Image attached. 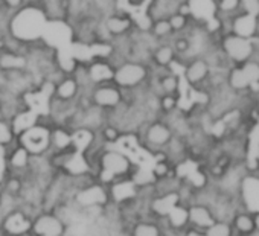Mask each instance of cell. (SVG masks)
Masks as SVG:
<instances>
[{"label":"cell","mask_w":259,"mask_h":236,"mask_svg":"<svg viewBox=\"0 0 259 236\" xmlns=\"http://www.w3.org/2000/svg\"><path fill=\"white\" fill-rule=\"evenodd\" d=\"M206 75H207V64L204 61H194L188 67L183 69L185 81L189 85H195V84L201 82L206 78Z\"/></svg>","instance_id":"603a6c76"},{"label":"cell","mask_w":259,"mask_h":236,"mask_svg":"<svg viewBox=\"0 0 259 236\" xmlns=\"http://www.w3.org/2000/svg\"><path fill=\"white\" fill-rule=\"evenodd\" d=\"M20 70H29L28 54L0 49V72L11 73V72H20Z\"/></svg>","instance_id":"7c38bea8"},{"label":"cell","mask_w":259,"mask_h":236,"mask_svg":"<svg viewBox=\"0 0 259 236\" xmlns=\"http://www.w3.org/2000/svg\"><path fill=\"white\" fill-rule=\"evenodd\" d=\"M168 22L171 25V29L172 32L174 31H182L185 26H186V16L180 14V13H174L168 17Z\"/></svg>","instance_id":"d6a6232c"},{"label":"cell","mask_w":259,"mask_h":236,"mask_svg":"<svg viewBox=\"0 0 259 236\" xmlns=\"http://www.w3.org/2000/svg\"><path fill=\"white\" fill-rule=\"evenodd\" d=\"M89 98L95 107L104 111H111L126 101V93L122 88H119L116 84L107 82V84L93 85V88L89 93Z\"/></svg>","instance_id":"3957f363"},{"label":"cell","mask_w":259,"mask_h":236,"mask_svg":"<svg viewBox=\"0 0 259 236\" xmlns=\"http://www.w3.org/2000/svg\"><path fill=\"white\" fill-rule=\"evenodd\" d=\"M99 134H101V137H102V140H104L105 144H117L119 139L122 137V131H120L116 125L108 124V122H105V124L101 127Z\"/></svg>","instance_id":"f1b7e54d"},{"label":"cell","mask_w":259,"mask_h":236,"mask_svg":"<svg viewBox=\"0 0 259 236\" xmlns=\"http://www.w3.org/2000/svg\"><path fill=\"white\" fill-rule=\"evenodd\" d=\"M188 216H189V224L194 228H198L203 231L217 221L210 207L206 204H200V203H192L188 206Z\"/></svg>","instance_id":"4fadbf2b"},{"label":"cell","mask_w":259,"mask_h":236,"mask_svg":"<svg viewBox=\"0 0 259 236\" xmlns=\"http://www.w3.org/2000/svg\"><path fill=\"white\" fill-rule=\"evenodd\" d=\"M235 230L227 221H215L204 230V236H233Z\"/></svg>","instance_id":"83f0119b"},{"label":"cell","mask_w":259,"mask_h":236,"mask_svg":"<svg viewBox=\"0 0 259 236\" xmlns=\"http://www.w3.org/2000/svg\"><path fill=\"white\" fill-rule=\"evenodd\" d=\"M2 197H4V194H2V191H0V201H2Z\"/></svg>","instance_id":"60d3db41"},{"label":"cell","mask_w":259,"mask_h":236,"mask_svg":"<svg viewBox=\"0 0 259 236\" xmlns=\"http://www.w3.org/2000/svg\"><path fill=\"white\" fill-rule=\"evenodd\" d=\"M98 166L111 172L116 178H126L133 174L135 162L120 150H102L98 156Z\"/></svg>","instance_id":"7a4b0ae2"},{"label":"cell","mask_w":259,"mask_h":236,"mask_svg":"<svg viewBox=\"0 0 259 236\" xmlns=\"http://www.w3.org/2000/svg\"><path fill=\"white\" fill-rule=\"evenodd\" d=\"M141 2V0H132V4H139Z\"/></svg>","instance_id":"ab89813d"},{"label":"cell","mask_w":259,"mask_h":236,"mask_svg":"<svg viewBox=\"0 0 259 236\" xmlns=\"http://www.w3.org/2000/svg\"><path fill=\"white\" fill-rule=\"evenodd\" d=\"M232 85H233L235 88H244V87L248 85V79H247V76L244 75L242 69H241V70H235V72L232 73Z\"/></svg>","instance_id":"e575fe53"},{"label":"cell","mask_w":259,"mask_h":236,"mask_svg":"<svg viewBox=\"0 0 259 236\" xmlns=\"http://www.w3.org/2000/svg\"><path fill=\"white\" fill-rule=\"evenodd\" d=\"M0 7L11 14H16L25 7H28V2L26 0H0Z\"/></svg>","instance_id":"1f68e13d"},{"label":"cell","mask_w":259,"mask_h":236,"mask_svg":"<svg viewBox=\"0 0 259 236\" xmlns=\"http://www.w3.org/2000/svg\"><path fill=\"white\" fill-rule=\"evenodd\" d=\"M117 0H89V14L98 20L117 11Z\"/></svg>","instance_id":"44dd1931"},{"label":"cell","mask_w":259,"mask_h":236,"mask_svg":"<svg viewBox=\"0 0 259 236\" xmlns=\"http://www.w3.org/2000/svg\"><path fill=\"white\" fill-rule=\"evenodd\" d=\"M254 222H256V230L259 231V212L254 213Z\"/></svg>","instance_id":"74e56055"},{"label":"cell","mask_w":259,"mask_h":236,"mask_svg":"<svg viewBox=\"0 0 259 236\" xmlns=\"http://www.w3.org/2000/svg\"><path fill=\"white\" fill-rule=\"evenodd\" d=\"M51 148H54L57 153L73 151L72 131H69L67 127H63V125L52 127L51 128Z\"/></svg>","instance_id":"2e32d148"},{"label":"cell","mask_w":259,"mask_h":236,"mask_svg":"<svg viewBox=\"0 0 259 236\" xmlns=\"http://www.w3.org/2000/svg\"><path fill=\"white\" fill-rule=\"evenodd\" d=\"M180 203H182V198L179 192H165V194H157L156 197H153L150 203V209L154 215L160 218H166L168 213Z\"/></svg>","instance_id":"5bb4252c"},{"label":"cell","mask_w":259,"mask_h":236,"mask_svg":"<svg viewBox=\"0 0 259 236\" xmlns=\"http://www.w3.org/2000/svg\"><path fill=\"white\" fill-rule=\"evenodd\" d=\"M172 137H174V131L171 125H168L166 122L153 121V122H147V125L144 127V142L147 148L154 150L153 153L166 148Z\"/></svg>","instance_id":"8992f818"},{"label":"cell","mask_w":259,"mask_h":236,"mask_svg":"<svg viewBox=\"0 0 259 236\" xmlns=\"http://www.w3.org/2000/svg\"><path fill=\"white\" fill-rule=\"evenodd\" d=\"M35 236H64L66 224L55 213H41L32 219V230Z\"/></svg>","instance_id":"52a82bcc"},{"label":"cell","mask_w":259,"mask_h":236,"mask_svg":"<svg viewBox=\"0 0 259 236\" xmlns=\"http://www.w3.org/2000/svg\"><path fill=\"white\" fill-rule=\"evenodd\" d=\"M5 186V192L11 197H17L22 191H23V183L17 178V177H10L4 181Z\"/></svg>","instance_id":"4dcf8cb0"},{"label":"cell","mask_w":259,"mask_h":236,"mask_svg":"<svg viewBox=\"0 0 259 236\" xmlns=\"http://www.w3.org/2000/svg\"><path fill=\"white\" fill-rule=\"evenodd\" d=\"M102 29L105 31V34L111 38H123L132 35V32L136 29V20L133 19V16H130L126 13H120L119 10L110 16H107L105 19L101 20Z\"/></svg>","instance_id":"5b68a950"},{"label":"cell","mask_w":259,"mask_h":236,"mask_svg":"<svg viewBox=\"0 0 259 236\" xmlns=\"http://www.w3.org/2000/svg\"><path fill=\"white\" fill-rule=\"evenodd\" d=\"M254 28H256V20H254V16H245V17H241L236 20L235 23V31L239 37H248L254 32Z\"/></svg>","instance_id":"4316f807"},{"label":"cell","mask_w":259,"mask_h":236,"mask_svg":"<svg viewBox=\"0 0 259 236\" xmlns=\"http://www.w3.org/2000/svg\"><path fill=\"white\" fill-rule=\"evenodd\" d=\"M31 160H32L31 153L26 148H23L22 145H19L13 151H10L8 153V159H7L8 168H11L14 171H19V172L31 168Z\"/></svg>","instance_id":"ac0fdd59"},{"label":"cell","mask_w":259,"mask_h":236,"mask_svg":"<svg viewBox=\"0 0 259 236\" xmlns=\"http://www.w3.org/2000/svg\"><path fill=\"white\" fill-rule=\"evenodd\" d=\"M151 66L147 63H139L133 60H123L114 66L113 84H116L123 91L139 90L150 82Z\"/></svg>","instance_id":"6da1fadb"},{"label":"cell","mask_w":259,"mask_h":236,"mask_svg":"<svg viewBox=\"0 0 259 236\" xmlns=\"http://www.w3.org/2000/svg\"><path fill=\"white\" fill-rule=\"evenodd\" d=\"M139 187L133 183L132 178H123V180H116L110 186V198L116 203H128L133 198L138 197Z\"/></svg>","instance_id":"9a60e30c"},{"label":"cell","mask_w":259,"mask_h":236,"mask_svg":"<svg viewBox=\"0 0 259 236\" xmlns=\"http://www.w3.org/2000/svg\"><path fill=\"white\" fill-rule=\"evenodd\" d=\"M75 201L78 206L90 209V207H104L110 201V194L102 184H90L82 187L76 197Z\"/></svg>","instance_id":"9c48e42d"},{"label":"cell","mask_w":259,"mask_h":236,"mask_svg":"<svg viewBox=\"0 0 259 236\" xmlns=\"http://www.w3.org/2000/svg\"><path fill=\"white\" fill-rule=\"evenodd\" d=\"M179 105V99L176 95H162L159 98V110L165 111V113H171L177 108Z\"/></svg>","instance_id":"f546056e"},{"label":"cell","mask_w":259,"mask_h":236,"mask_svg":"<svg viewBox=\"0 0 259 236\" xmlns=\"http://www.w3.org/2000/svg\"><path fill=\"white\" fill-rule=\"evenodd\" d=\"M81 95V87L78 84V81L75 79V76L72 73L64 75L54 87V96L52 99L60 101V102H66V104H75L76 99Z\"/></svg>","instance_id":"8fae6325"},{"label":"cell","mask_w":259,"mask_h":236,"mask_svg":"<svg viewBox=\"0 0 259 236\" xmlns=\"http://www.w3.org/2000/svg\"><path fill=\"white\" fill-rule=\"evenodd\" d=\"M257 122H259V119H257Z\"/></svg>","instance_id":"b9f144b4"},{"label":"cell","mask_w":259,"mask_h":236,"mask_svg":"<svg viewBox=\"0 0 259 236\" xmlns=\"http://www.w3.org/2000/svg\"><path fill=\"white\" fill-rule=\"evenodd\" d=\"M242 72L248 79V85L251 82H259V66L257 64H247L242 69Z\"/></svg>","instance_id":"836d02e7"},{"label":"cell","mask_w":259,"mask_h":236,"mask_svg":"<svg viewBox=\"0 0 259 236\" xmlns=\"http://www.w3.org/2000/svg\"><path fill=\"white\" fill-rule=\"evenodd\" d=\"M2 228L10 236H25L32 230V218L26 215L25 210L14 209L4 216Z\"/></svg>","instance_id":"ba28073f"},{"label":"cell","mask_w":259,"mask_h":236,"mask_svg":"<svg viewBox=\"0 0 259 236\" xmlns=\"http://www.w3.org/2000/svg\"><path fill=\"white\" fill-rule=\"evenodd\" d=\"M242 4H244V7L250 16H256L259 13V2L257 0H242Z\"/></svg>","instance_id":"d590c367"},{"label":"cell","mask_w":259,"mask_h":236,"mask_svg":"<svg viewBox=\"0 0 259 236\" xmlns=\"http://www.w3.org/2000/svg\"><path fill=\"white\" fill-rule=\"evenodd\" d=\"M232 227L236 233L241 236H247L256 230V222H254V213L248 210H239L235 213L232 218Z\"/></svg>","instance_id":"e0dca14e"},{"label":"cell","mask_w":259,"mask_h":236,"mask_svg":"<svg viewBox=\"0 0 259 236\" xmlns=\"http://www.w3.org/2000/svg\"><path fill=\"white\" fill-rule=\"evenodd\" d=\"M148 32L156 40H162V38L168 37L172 32V29H171V25H169L168 19H157V20L151 22V25L148 28Z\"/></svg>","instance_id":"484cf974"},{"label":"cell","mask_w":259,"mask_h":236,"mask_svg":"<svg viewBox=\"0 0 259 236\" xmlns=\"http://www.w3.org/2000/svg\"><path fill=\"white\" fill-rule=\"evenodd\" d=\"M132 236H163V230L156 222L141 221L133 227Z\"/></svg>","instance_id":"d4e9b609"},{"label":"cell","mask_w":259,"mask_h":236,"mask_svg":"<svg viewBox=\"0 0 259 236\" xmlns=\"http://www.w3.org/2000/svg\"><path fill=\"white\" fill-rule=\"evenodd\" d=\"M159 90L162 91V95H177L180 91V76L176 73H166L163 76L159 78L157 81Z\"/></svg>","instance_id":"cb8c5ba5"},{"label":"cell","mask_w":259,"mask_h":236,"mask_svg":"<svg viewBox=\"0 0 259 236\" xmlns=\"http://www.w3.org/2000/svg\"><path fill=\"white\" fill-rule=\"evenodd\" d=\"M236 5H238V0H223L221 2V8L224 11H230V10L236 8Z\"/></svg>","instance_id":"8d00e7d4"},{"label":"cell","mask_w":259,"mask_h":236,"mask_svg":"<svg viewBox=\"0 0 259 236\" xmlns=\"http://www.w3.org/2000/svg\"><path fill=\"white\" fill-rule=\"evenodd\" d=\"M176 49L169 44H157L151 52V63L157 67H169L174 64Z\"/></svg>","instance_id":"7402d4cb"},{"label":"cell","mask_w":259,"mask_h":236,"mask_svg":"<svg viewBox=\"0 0 259 236\" xmlns=\"http://www.w3.org/2000/svg\"><path fill=\"white\" fill-rule=\"evenodd\" d=\"M226 51L229 52V55L238 61H242L248 57L251 46L250 43L242 38V37H230L226 40Z\"/></svg>","instance_id":"ffe728a7"},{"label":"cell","mask_w":259,"mask_h":236,"mask_svg":"<svg viewBox=\"0 0 259 236\" xmlns=\"http://www.w3.org/2000/svg\"><path fill=\"white\" fill-rule=\"evenodd\" d=\"M19 137L20 145L26 148L31 156H43L51 148V128L46 125L35 124L23 131Z\"/></svg>","instance_id":"277c9868"},{"label":"cell","mask_w":259,"mask_h":236,"mask_svg":"<svg viewBox=\"0 0 259 236\" xmlns=\"http://www.w3.org/2000/svg\"><path fill=\"white\" fill-rule=\"evenodd\" d=\"M0 111H2V96H0Z\"/></svg>","instance_id":"f35d334b"},{"label":"cell","mask_w":259,"mask_h":236,"mask_svg":"<svg viewBox=\"0 0 259 236\" xmlns=\"http://www.w3.org/2000/svg\"><path fill=\"white\" fill-rule=\"evenodd\" d=\"M166 222H168V227L169 230H174V231H182L188 224H189V216H188V204H177L169 213L168 216L165 218Z\"/></svg>","instance_id":"d6986e66"},{"label":"cell","mask_w":259,"mask_h":236,"mask_svg":"<svg viewBox=\"0 0 259 236\" xmlns=\"http://www.w3.org/2000/svg\"><path fill=\"white\" fill-rule=\"evenodd\" d=\"M85 70L92 85L113 82L114 66L110 63L108 58H96L93 61L85 63Z\"/></svg>","instance_id":"30bf717a"}]
</instances>
